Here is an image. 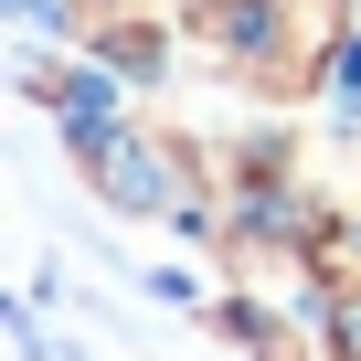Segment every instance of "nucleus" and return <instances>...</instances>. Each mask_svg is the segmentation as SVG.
Returning <instances> with one entry per match:
<instances>
[{
    "label": "nucleus",
    "instance_id": "f257e3e1",
    "mask_svg": "<svg viewBox=\"0 0 361 361\" xmlns=\"http://www.w3.org/2000/svg\"><path fill=\"white\" fill-rule=\"evenodd\" d=\"M350 350H361V308H350Z\"/></svg>",
    "mask_w": 361,
    "mask_h": 361
}]
</instances>
